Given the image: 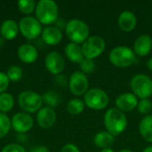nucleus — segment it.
<instances>
[{
	"label": "nucleus",
	"mask_w": 152,
	"mask_h": 152,
	"mask_svg": "<svg viewBox=\"0 0 152 152\" xmlns=\"http://www.w3.org/2000/svg\"><path fill=\"white\" fill-rule=\"evenodd\" d=\"M104 126L106 131L113 136L121 134L127 126V118L125 113L117 108L109 109L104 114Z\"/></svg>",
	"instance_id": "obj_1"
},
{
	"label": "nucleus",
	"mask_w": 152,
	"mask_h": 152,
	"mask_svg": "<svg viewBox=\"0 0 152 152\" xmlns=\"http://www.w3.org/2000/svg\"><path fill=\"white\" fill-rule=\"evenodd\" d=\"M36 18L44 25H51L59 19V8L53 0H40L37 3Z\"/></svg>",
	"instance_id": "obj_2"
},
{
	"label": "nucleus",
	"mask_w": 152,
	"mask_h": 152,
	"mask_svg": "<svg viewBox=\"0 0 152 152\" xmlns=\"http://www.w3.org/2000/svg\"><path fill=\"white\" fill-rule=\"evenodd\" d=\"M65 33L69 39L76 44H83L88 37L90 29L88 25L80 19H71L68 21Z\"/></svg>",
	"instance_id": "obj_3"
},
{
	"label": "nucleus",
	"mask_w": 152,
	"mask_h": 152,
	"mask_svg": "<svg viewBox=\"0 0 152 152\" xmlns=\"http://www.w3.org/2000/svg\"><path fill=\"white\" fill-rule=\"evenodd\" d=\"M109 59L114 66L118 68H126L136 61V54L130 47L119 45L114 47L110 51Z\"/></svg>",
	"instance_id": "obj_4"
},
{
	"label": "nucleus",
	"mask_w": 152,
	"mask_h": 152,
	"mask_svg": "<svg viewBox=\"0 0 152 152\" xmlns=\"http://www.w3.org/2000/svg\"><path fill=\"white\" fill-rule=\"evenodd\" d=\"M18 105L26 113H34L42 108L43 97L37 92L24 90L18 95Z\"/></svg>",
	"instance_id": "obj_5"
},
{
	"label": "nucleus",
	"mask_w": 152,
	"mask_h": 152,
	"mask_svg": "<svg viewBox=\"0 0 152 152\" xmlns=\"http://www.w3.org/2000/svg\"><path fill=\"white\" fill-rule=\"evenodd\" d=\"M86 106L94 110H102L108 107L110 97L108 94L101 88H91L84 95Z\"/></svg>",
	"instance_id": "obj_6"
},
{
	"label": "nucleus",
	"mask_w": 152,
	"mask_h": 152,
	"mask_svg": "<svg viewBox=\"0 0 152 152\" xmlns=\"http://www.w3.org/2000/svg\"><path fill=\"white\" fill-rule=\"evenodd\" d=\"M133 94L141 99H149L152 96V79L145 74H137L130 82Z\"/></svg>",
	"instance_id": "obj_7"
},
{
	"label": "nucleus",
	"mask_w": 152,
	"mask_h": 152,
	"mask_svg": "<svg viewBox=\"0 0 152 152\" xmlns=\"http://www.w3.org/2000/svg\"><path fill=\"white\" fill-rule=\"evenodd\" d=\"M18 24L20 34L29 40L36 39L42 34V24L36 17L24 16L20 20Z\"/></svg>",
	"instance_id": "obj_8"
},
{
	"label": "nucleus",
	"mask_w": 152,
	"mask_h": 152,
	"mask_svg": "<svg viewBox=\"0 0 152 152\" xmlns=\"http://www.w3.org/2000/svg\"><path fill=\"white\" fill-rule=\"evenodd\" d=\"M105 47V41L100 36L89 37L81 45L84 57L91 60H94L99 57L104 52Z\"/></svg>",
	"instance_id": "obj_9"
},
{
	"label": "nucleus",
	"mask_w": 152,
	"mask_h": 152,
	"mask_svg": "<svg viewBox=\"0 0 152 152\" xmlns=\"http://www.w3.org/2000/svg\"><path fill=\"white\" fill-rule=\"evenodd\" d=\"M69 87L70 92L76 96L85 95L88 91L89 81L87 76L81 71L73 72L69 79Z\"/></svg>",
	"instance_id": "obj_10"
},
{
	"label": "nucleus",
	"mask_w": 152,
	"mask_h": 152,
	"mask_svg": "<svg viewBox=\"0 0 152 152\" xmlns=\"http://www.w3.org/2000/svg\"><path fill=\"white\" fill-rule=\"evenodd\" d=\"M12 128L19 133L25 134L31 130L34 126V118L32 116L26 112H18L14 114L11 119Z\"/></svg>",
	"instance_id": "obj_11"
},
{
	"label": "nucleus",
	"mask_w": 152,
	"mask_h": 152,
	"mask_svg": "<svg viewBox=\"0 0 152 152\" xmlns=\"http://www.w3.org/2000/svg\"><path fill=\"white\" fill-rule=\"evenodd\" d=\"M46 69L53 75H60L65 69V60L58 52H50L45 58Z\"/></svg>",
	"instance_id": "obj_12"
},
{
	"label": "nucleus",
	"mask_w": 152,
	"mask_h": 152,
	"mask_svg": "<svg viewBox=\"0 0 152 152\" xmlns=\"http://www.w3.org/2000/svg\"><path fill=\"white\" fill-rule=\"evenodd\" d=\"M56 112L51 107H42L37 113V122L43 129H49L56 122Z\"/></svg>",
	"instance_id": "obj_13"
},
{
	"label": "nucleus",
	"mask_w": 152,
	"mask_h": 152,
	"mask_svg": "<svg viewBox=\"0 0 152 152\" xmlns=\"http://www.w3.org/2000/svg\"><path fill=\"white\" fill-rule=\"evenodd\" d=\"M138 98L133 93H123L116 99V108L125 112L131 111L137 108Z\"/></svg>",
	"instance_id": "obj_14"
},
{
	"label": "nucleus",
	"mask_w": 152,
	"mask_h": 152,
	"mask_svg": "<svg viewBox=\"0 0 152 152\" xmlns=\"http://www.w3.org/2000/svg\"><path fill=\"white\" fill-rule=\"evenodd\" d=\"M18 58L24 63H33L38 58V51L35 45L25 43L20 45L17 50Z\"/></svg>",
	"instance_id": "obj_15"
},
{
	"label": "nucleus",
	"mask_w": 152,
	"mask_h": 152,
	"mask_svg": "<svg viewBox=\"0 0 152 152\" xmlns=\"http://www.w3.org/2000/svg\"><path fill=\"white\" fill-rule=\"evenodd\" d=\"M134 52L136 55L143 57L148 55L152 50V38L150 35L139 36L134 43Z\"/></svg>",
	"instance_id": "obj_16"
},
{
	"label": "nucleus",
	"mask_w": 152,
	"mask_h": 152,
	"mask_svg": "<svg viewBox=\"0 0 152 152\" xmlns=\"http://www.w3.org/2000/svg\"><path fill=\"white\" fill-rule=\"evenodd\" d=\"M42 41L48 45H56L62 40V31L55 26H48L43 28Z\"/></svg>",
	"instance_id": "obj_17"
},
{
	"label": "nucleus",
	"mask_w": 152,
	"mask_h": 152,
	"mask_svg": "<svg viewBox=\"0 0 152 152\" xmlns=\"http://www.w3.org/2000/svg\"><path fill=\"white\" fill-rule=\"evenodd\" d=\"M19 32V24L12 19L4 20L0 26V35L4 40L14 39Z\"/></svg>",
	"instance_id": "obj_18"
},
{
	"label": "nucleus",
	"mask_w": 152,
	"mask_h": 152,
	"mask_svg": "<svg viewBox=\"0 0 152 152\" xmlns=\"http://www.w3.org/2000/svg\"><path fill=\"white\" fill-rule=\"evenodd\" d=\"M118 24L121 30L130 32L134 30L137 25L136 15L131 11H124L118 16Z\"/></svg>",
	"instance_id": "obj_19"
},
{
	"label": "nucleus",
	"mask_w": 152,
	"mask_h": 152,
	"mask_svg": "<svg viewBox=\"0 0 152 152\" xmlns=\"http://www.w3.org/2000/svg\"><path fill=\"white\" fill-rule=\"evenodd\" d=\"M64 52H65V55L67 56V58L72 62L79 63L85 58L80 45L73 43V42H70L66 45L64 48Z\"/></svg>",
	"instance_id": "obj_20"
},
{
	"label": "nucleus",
	"mask_w": 152,
	"mask_h": 152,
	"mask_svg": "<svg viewBox=\"0 0 152 152\" xmlns=\"http://www.w3.org/2000/svg\"><path fill=\"white\" fill-rule=\"evenodd\" d=\"M115 142V136L107 131H102L95 134L94 137V143L96 147L102 149L110 148Z\"/></svg>",
	"instance_id": "obj_21"
},
{
	"label": "nucleus",
	"mask_w": 152,
	"mask_h": 152,
	"mask_svg": "<svg viewBox=\"0 0 152 152\" xmlns=\"http://www.w3.org/2000/svg\"><path fill=\"white\" fill-rule=\"evenodd\" d=\"M139 132L145 141L152 142V115H147L142 118L139 124Z\"/></svg>",
	"instance_id": "obj_22"
},
{
	"label": "nucleus",
	"mask_w": 152,
	"mask_h": 152,
	"mask_svg": "<svg viewBox=\"0 0 152 152\" xmlns=\"http://www.w3.org/2000/svg\"><path fill=\"white\" fill-rule=\"evenodd\" d=\"M14 106V98L9 93H3L0 94V112H9Z\"/></svg>",
	"instance_id": "obj_23"
},
{
	"label": "nucleus",
	"mask_w": 152,
	"mask_h": 152,
	"mask_svg": "<svg viewBox=\"0 0 152 152\" xmlns=\"http://www.w3.org/2000/svg\"><path fill=\"white\" fill-rule=\"evenodd\" d=\"M43 102H45L47 104L48 107L51 108H54L56 106H58L61 101V98L60 96V94L58 93H56L53 90H48L46 91L43 95Z\"/></svg>",
	"instance_id": "obj_24"
},
{
	"label": "nucleus",
	"mask_w": 152,
	"mask_h": 152,
	"mask_svg": "<svg viewBox=\"0 0 152 152\" xmlns=\"http://www.w3.org/2000/svg\"><path fill=\"white\" fill-rule=\"evenodd\" d=\"M86 107V104L83 100L78 98H74L69 101L67 104V110L69 113L72 115H78L80 114Z\"/></svg>",
	"instance_id": "obj_25"
},
{
	"label": "nucleus",
	"mask_w": 152,
	"mask_h": 152,
	"mask_svg": "<svg viewBox=\"0 0 152 152\" xmlns=\"http://www.w3.org/2000/svg\"><path fill=\"white\" fill-rule=\"evenodd\" d=\"M18 9L24 14H31L36 10L37 3L35 0H19L17 2Z\"/></svg>",
	"instance_id": "obj_26"
},
{
	"label": "nucleus",
	"mask_w": 152,
	"mask_h": 152,
	"mask_svg": "<svg viewBox=\"0 0 152 152\" xmlns=\"http://www.w3.org/2000/svg\"><path fill=\"white\" fill-rule=\"evenodd\" d=\"M12 128L11 119L5 113L0 112V139L5 137Z\"/></svg>",
	"instance_id": "obj_27"
},
{
	"label": "nucleus",
	"mask_w": 152,
	"mask_h": 152,
	"mask_svg": "<svg viewBox=\"0 0 152 152\" xmlns=\"http://www.w3.org/2000/svg\"><path fill=\"white\" fill-rule=\"evenodd\" d=\"M6 75H7L10 81L17 82V81L21 79L22 75H23V71H22V69L20 66L12 65V66L9 67V69H7Z\"/></svg>",
	"instance_id": "obj_28"
},
{
	"label": "nucleus",
	"mask_w": 152,
	"mask_h": 152,
	"mask_svg": "<svg viewBox=\"0 0 152 152\" xmlns=\"http://www.w3.org/2000/svg\"><path fill=\"white\" fill-rule=\"evenodd\" d=\"M79 68L81 69V72L84 74H91L94 72L95 69V63L94 60L91 59H86L84 58L80 62H79Z\"/></svg>",
	"instance_id": "obj_29"
},
{
	"label": "nucleus",
	"mask_w": 152,
	"mask_h": 152,
	"mask_svg": "<svg viewBox=\"0 0 152 152\" xmlns=\"http://www.w3.org/2000/svg\"><path fill=\"white\" fill-rule=\"evenodd\" d=\"M136 109L142 115L147 116L152 110V102L150 99H141L138 102V105Z\"/></svg>",
	"instance_id": "obj_30"
},
{
	"label": "nucleus",
	"mask_w": 152,
	"mask_h": 152,
	"mask_svg": "<svg viewBox=\"0 0 152 152\" xmlns=\"http://www.w3.org/2000/svg\"><path fill=\"white\" fill-rule=\"evenodd\" d=\"M1 152H26L23 146L18 143H10L3 147Z\"/></svg>",
	"instance_id": "obj_31"
},
{
	"label": "nucleus",
	"mask_w": 152,
	"mask_h": 152,
	"mask_svg": "<svg viewBox=\"0 0 152 152\" xmlns=\"http://www.w3.org/2000/svg\"><path fill=\"white\" fill-rule=\"evenodd\" d=\"M10 84V80L6 75V73L0 72V94L5 93Z\"/></svg>",
	"instance_id": "obj_32"
},
{
	"label": "nucleus",
	"mask_w": 152,
	"mask_h": 152,
	"mask_svg": "<svg viewBox=\"0 0 152 152\" xmlns=\"http://www.w3.org/2000/svg\"><path fill=\"white\" fill-rule=\"evenodd\" d=\"M61 152H80V151L77 145L73 143H67L61 148Z\"/></svg>",
	"instance_id": "obj_33"
},
{
	"label": "nucleus",
	"mask_w": 152,
	"mask_h": 152,
	"mask_svg": "<svg viewBox=\"0 0 152 152\" xmlns=\"http://www.w3.org/2000/svg\"><path fill=\"white\" fill-rule=\"evenodd\" d=\"M67 23H68V21H67L65 19L59 18V19L56 20V22L54 23V24H55L54 26H55L56 28H58L60 30H62V29H64V30H65L66 26H67Z\"/></svg>",
	"instance_id": "obj_34"
},
{
	"label": "nucleus",
	"mask_w": 152,
	"mask_h": 152,
	"mask_svg": "<svg viewBox=\"0 0 152 152\" xmlns=\"http://www.w3.org/2000/svg\"><path fill=\"white\" fill-rule=\"evenodd\" d=\"M56 82L60 85V86H64L67 82V79H66V77L63 76V75H58V77H56Z\"/></svg>",
	"instance_id": "obj_35"
},
{
	"label": "nucleus",
	"mask_w": 152,
	"mask_h": 152,
	"mask_svg": "<svg viewBox=\"0 0 152 152\" xmlns=\"http://www.w3.org/2000/svg\"><path fill=\"white\" fill-rule=\"evenodd\" d=\"M32 152H50L48 148L45 146H37L32 150Z\"/></svg>",
	"instance_id": "obj_36"
},
{
	"label": "nucleus",
	"mask_w": 152,
	"mask_h": 152,
	"mask_svg": "<svg viewBox=\"0 0 152 152\" xmlns=\"http://www.w3.org/2000/svg\"><path fill=\"white\" fill-rule=\"evenodd\" d=\"M146 65H147V68H148L150 70H151L152 71V58H150V59L147 61Z\"/></svg>",
	"instance_id": "obj_37"
},
{
	"label": "nucleus",
	"mask_w": 152,
	"mask_h": 152,
	"mask_svg": "<svg viewBox=\"0 0 152 152\" xmlns=\"http://www.w3.org/2000/svg\"><path fill=\"white\" fill-rule=\"evenodd\" d=\"M100 152H114V151L111 148H106V149H102Z\"/></svg>",
	"instance_id": "obj_38"
},
{
	"label": "nucleus",
	"mask_w": 152,
	"mask_h": 152,
	"mask_svg": "<svg viewBox=\"0 0 152 152\" xmlns=\"http://www.w3.org/2000/svg\"><path fill=\"white\" fill-rule=\"evenodd\" d=\"M142 152H152V146H149V147H146Z\"/></svg>",
	"instance_id": "obj_39"
},
{
	"label": "nucleus",
	"mask_w": 152,
	"mask_h": 152,
	"mask_svg": "<svg viewBox=\"0 0 152 152\" xmlns=\"http://www.w3.org/2000/svg\"><path fill=\"white\" fill-rule=\"evenodd\" d=\"M118 152H134L132 151L131 150H129V149H123V150H120Z\"/></svg>",
	"instance_id": "obj_40"
},
{
	"label": "nucleus",
	"mask_w": 152,
	"mask_h": 152,
	"mask_svg": "<svg viewBox=\"0 0 152 152\" xmlns=\"http://www.w3.org/2000/svg\"><path fill=\"white\" fill-rule=\"evenodd\" d=\"M4 39L2 37H0V46L4 45Z\"/></svg>",
	"instance_id": "obj_41"
},
{
	"label": "nucleus",
	"mask_w": 152,
	"mask_h": 152,
	"mask_svg": "<svg viewBox=\"0 0 152 152\" xmlns=\"http://www.w3.org/2000/svg\"><path fill=\"white\" fill-rule=\"evenodd\" d=\"M151 53H152V50H151Z\"/></svg>",
	"instance_id": "obj_42"
}]
</instances>
